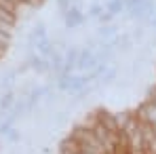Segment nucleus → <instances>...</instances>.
I'll return each instance as SVG.
<instances>
[{
  "label": "nucleus",
  "instance_id": "f257e3e1",
  "mask_svg": "<svg viewBox=\"0 0 156 154\" xmlns=\"http://www.w3.org/2000/svg\"><path fill=\"white\" fill-rule=\"evenodd\" d=\"M6 45H9V34H2L0 32V49H4Z\"/></svg>",
  "mask_w": 156,
  "mask_h": 154
}]
</instances>
